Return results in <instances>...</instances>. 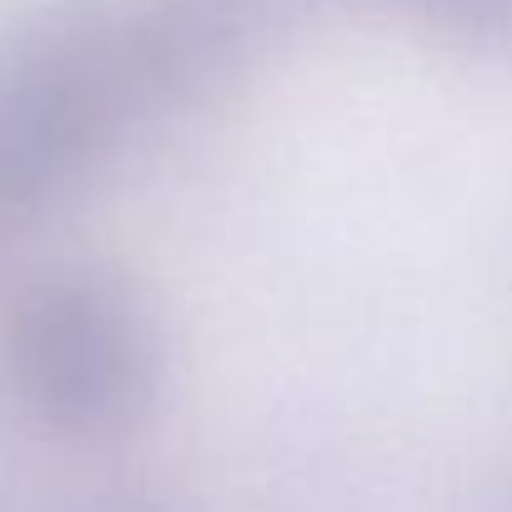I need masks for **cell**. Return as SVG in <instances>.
<instances>
[{"label": "cell", "instance_id": "obj_3", "mask_svg": "<svg viewBox=\"0 0 512 512\" xmlns=\"http://www.w3.org/2000/svg\"><path fill=\"white\" fill-rule=\"evenodd\" d=\"M256 0H121V41L141 116L216 96L256 51Z\"/></svg>", "mask_w": 512, "mask_h": 512}, {"label": "cell", "instance_id": "obj_5", "mask_svg": "<svg viewBox=\"0 0 512 512\" xmlns=\"http://www.w3.org/2000/svg\"><path fill=\"white\" fill-rule=\"evenodd\" d=\"M0 512H26V492H21V477L16 467L0 457Z\"/></svg>", "mask_w": 512, "mask_h": 512}, {"label": "cell", "instance_id": "obj_1", "mask_svg": "<svg viewBox=\"0 0 512 512\" xmlns=\"http://www.w3.org/2000/svg\"><path fill=\"white\" fill-rule=\"evenodd\" d=\"M136 121L121 0H46L0 36V196L21 221L76 196Z\"/></svg>", "mask_w": 512, "mask_h": 512}, {"label": "cell", "instance_id": "obj_4", "mask_svg": "<svg viewBox=\"0 0 512 512\" xmlns=\"http://www.w3.org/2000/svg\"><path fill=\"white\" fill-rule=\"evenodd\" d=\"M402 6L457 41L477 46L512 41V0H402Z\"/></svg>", "mask_w": 512, "mask_h": 512}, {"label": "cell", "instance_id": "obj_6", "mask_svg": "<svg viewBox=\"0 0 512 512\" xmlns=\"http://www.w3.org/2000/svg\"><path fill=\"white\" fill-rule=\"evenodd\" d=\"M86 512H176V507H166L156 497H106V502H96Z\"/></svg>", "mask_w": 512, "mask_h": 512}, {"label": "cell", "instance_id": "obj_7", "mask_svg": "<svg viewBox=\"0 0 512 512\" xmlns=\"http://www.w3.org/2000/svg\"><path fill=\"white\" fill-rule=\"evenodd\" d=\"M16 226H21V216L11 211V201H6V196H0V246L11 241V231H16Z\"/></svg>", "mask_w": 512, "mask_h": 512}, {"label": "cell", "instance_id": "obj_2", "mask_svg": "<svg viewBox=\"0 0 512 512\" xmlns=\"http://www.w3.org/2000/svg\"><path fill=\"white\" fill-rule=\"evenodd\" d=\"M0 372L21 412L61 442H121L166 377V347L141 292L86 262L36 272L0 322Z\"/></svg>", "mask_w": 512, "mask_h": 512}]
</instances>
